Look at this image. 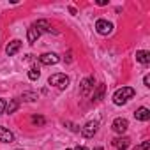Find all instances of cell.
<instances>
[{
    "instance_id": "cell-7",
    "label": "cell",
    "mask_w": 150,
    "mask_h": 150,
    "mask_svg": "<svg viewBox=\"0 0 150 150\" xmlns=\"http://www.w3.org/2000/svg\"><path fill=\"white\" fill-rule=\"evenodd\" d=\"M39 60H41V64H44V65H55V64L58 62V55H55V53H42V55L39 57Z\"/></svg>"
},
{
    "instance_id": "cell-8",
    "label": "cell",
    "mask_w": 150,
    "mask_h": 150,
    "mask_svg": "<svg viewBox=\"0 0 150 150\" xmlns=\"http://www.w3.org/2000/svg\"><path fill=\"white\" fill-rule=\"evenodd\" d=\"M0 141H2V143H13L14 141V134L9 129L0 125Z\"/></svg>"
},
{
    "instance_id": "cell-14",
    "label": "cell",
    "mask_w": 150,
    "mask_h": 150,
    "mask_svg": "<svg viewBox=\"0 0 150 150\" xmlns=\"http://www.w3.org/2000/svg\"><path fill=\"white\" fill-rule=\"evenodd\" d=\"M136 60H138L139 64L146 65V64H150V53L145 51V50H139V51H136Z\"/></svg>"
},
{
    "instance_id": "cell-10",
    "label": "cell",
    "mask_w": 150,
    "mask_h": 150,
    "mask_svg": "<svg viewBox=\"0 0 150 150\" xmlns=\"http://www.w3.org/2000/svg\"><path fill=\"white\" fill-rule=\"evenodd\" d=\"M34 27H35L39 32H41V30H44V32H50V34H57V30H55V28H53V27H51L46 20H39Z\"/></svg>"
},
{
    "instance_id": "cell-22",
    "label": "cell",
    "mask_w": 150,
    "mask_h": 150,
    "mask_svg": "<svg viewBox=\"0 0 150 150\" xmlns=\"http://www.w3.org/2000/svg\"><path fill=\"white\" fill-rule=\"evenodd\" d=\"M143 83H145V87H150V76H148V74L143 78Z\"/></svg>"
},
{
    "instance_id": "cell-16",
    "label": "cell",
    "mask_w": 150,
    "mask_h": 150,
    "mask_svg": "<svg viewBox=\"0 0 150 150\" xmlns=\"http://www.w3.org/2000/svg\"><path fill=\"white\" fill-rule=\"evenodd\" d=\"M18 106H20V103H18V99H13L7 106H6V113H14L16 110H18Z\"/></svg>"
},
{
    "instance_id": "cell-11",
    "label": "cell",
    "mask_w": 150,
    "mask_h": 150,
    "mask_svg": "<svg viewBox=\"0 0 150 150\" xmlns=\"http://www.w3.org/2000/svg\"><path fill=\"white\" fill-rule=\"evenodd\" d=\"M129 145H131V139L125 138V136H124V138H115V139H113V146L118 148V150H125Z\"/></svg>"
},
{
    "instance_id": "cell-3",
    "label": "cell",
    "mask_w": 150,
    "mask_h": 150,
    "mask_svg": "<svg viewBox=\"0 0 150 150\" xmlns=\"http://www.w3.org/2000/svg\"><path fill=\"white\" fill-rule=\"evenodd\" d=\"M99 129V120H90L85 124V127H81V136L83 138H92Z\"/></svg>"
},
{
    "instance_id": "cell-15",
    "label": "cell",
    "mask_w": 150,
    "mask_h": 150,
    "mask_svg": "<svg viewBox=\"0 0 150 150\" xmlns=\"http://www.w3.org/2000/svg\"><path fill=\"white\" fill-rule=\"evenodd\" d=\"M134 117H136V120L146 122V120L150 118V111H148V108H138L136 113H134Z\"/></svg>"
},
{
    "instance_id": "cell-26",
    "label": "cell",
    "mask_w": 150,
    "mask_h": 150,
    "mask_svg": "<svg viewBox=\"0 0 150 150\" xmlns=\"http://www.w3.org/2000/svg\"><path fill=\"white\" fill-rule=\"evenodd\" d=\"M65 150H71V148H65Z\"/></svg>"
},
{
    "instance_id": "cell-25",
    "label": "cell",
    "mask_w": 150,
    "mask_h": 150,
    "mask_svg": "<svg viewBox=\"0 0 150 150\" xmlns=\"http://www.w3.org/2000/svg\"><path fill=\"white\" fill-rule=\"evenodd\" d=\"M94 150H103V148H101V146H97V148H94Z\"/></svg>"
},
{
    "instance_id": "cell-9",
    "label": "cell",
    "mask_w": 150,
    "mask_h": 150,
    "mask_svg": "<svg viewBox=\"0 0 150 150\" xmlns=\"http://www.w3.org/2000/svg\"><path fill=\"white\" fill-rule=\"evenodd\" d=\"M20 48H21V41L14 39V41H11V42L7 44V48H6V53H7L9 57H13V55H16V53L20 51Z\"/></svg>"
},
{
    "instance_id": "cell-20",
    "label": "cell",
    "mask_w": 150,
    "mask_h": 150,
    "mask_svg": "<svg viewBox=\"0 0 150 150\" xmlns=\"http://www.w3.org/2000/svg\"><path fill=\"white\" fill-rule=\"evenodd\" d=\"M23 99L25 101H34V99H37V96L35 94H23Z\"/></svg>"
},
{
    "instance_id": "cell-19",
    "label": "cell",
    "mask_w": 150,
    "mask_h": 150,
    "mask_svg": "<svg viewBox=\"0 0 150 150\" xmlns=\"http://www.w3.org/2000/svg\"><path fill=\"white\" fill-rule=\"evenodd\" d=\"M148 148H150V141H143V143H141V145H138L134 150H148Z\"/></svg>"
},
{
    "instance_id": "cell-21",
    "label": "cell",
    "mask_w": 150,
    "mask_h": 150,
    "mask_svg": "<svg viewBox=\"0 0 150 150\" xmlns=\"http://www.w3.org/2000/svg\"><path fill=\"white\" fill-rule=\"evenodd\" d=\"M6 106H7V103H6L4 99H0V115L6 113Z\"/></svg>"
},
{
    "instance_id": "cell-1",
    "label": "cell",
    "mask_w": 150,
    "mask_h": 150,
    "mask_svg": "<svg viewBox=\"0 0 150 150\" xmlns=\"http://www.w3.org/2000/svg\"><path fill=\"white\" fill-rule=\"evenodd\" d=\"M134 97V88H131V87H122V88H118L115 94H113V103L117 104V106H120V104H125L129 99H132Z\"/></svg>"
},
{
    "instance_id": "cell-27",
    "label": "cell",
    "mask_w": 150,
    "mask_h": 150,
    "mask_svg": "<svg viewBox=\"0 0 150 150\" xmlns=\"http://www.w3.org/2000/svg\"><path fill=\"white\" fill-rule=\"evenodd\" d=\"M18 150H20V148H18Z\"/></svg>"
},
{
    "instance_id": "cell-5",
    "label": "cell",
    "mask_w": 150,
    "mask_h": 150,
    "mask_svg": "<svg viewBox=\"0 0 150 150\" xmlns=\"http://www.w3.org/2000/svg\"><path fill=\"white\" fill-rule=\"evenodd\" d=\"M127 127H129V122H127L125 118H115V120H113V124H111V129H113L117 134L125 132V131H127Z\"/></svg>"
},
{
    "instance_id": "cell-4",
    "label": "cell",
    "mask_w": 150,
    "mask_h": 150,
    "mask_svg": "<svg viewBox=\"0 0 150 150\" xmlns=\"http://www.w3.org/2000/svg\"><path fill=\"white\" fill-rule=\"evenodd\" d=\"M96 30H97L101 35H108V34L113 32V25H111L110 21H106V20H97V21H96Z\"/></svg>"
},
{
    "instance_id": "cell-6",
    "label": "cell",
    "mask_w": 150,
    "mask_h": 150,
    "mask_svg": "<svg viewBox=\"0 0 150 150\" xmlns=\"http://www.w3.org/2000/svg\"><path fill=\"white\" fill-rule=\"evenodd\" d=\"M96 81H94V78L92 76H88V78H85L83 81H81V87H80V94L81 96H88L90 94V90H94V85Z\"/></svg>"
},
{
    "instance_id": "cell-17",
    "label": "cell",
    "mask_w": 150,
    "mask_h": 150,
    "mask_svg": "<svg viewBox=\"0 0 150 150\" xmlns=\"http://www.w3.org/2000/svg\"><path fill=\"white\" fill-rule=\"evenodd\" d=\"M39 76H41V71H39L37 67H32V69L28 71V78H30V80H37Z\"/></svg>"
},
{
    "instance_id": "cell-2",
    "label": "cell",
    "mask_w": 150,
    "mask_h": 150,
    "mask_svg": "<svg viewBox=\"0 0 150 150\" xmlns=\"http://www.w3.org/2000/svg\"><path fill=\"white\" fill-rule=\"evenodd\" d=\"M48 83L57 87V88H60V90H64L69 85V76H67V74H62V72H57V74H51V76H50Z\"/></svg>"
},
{
    "instance_id": "cell-12",
    "label": "cell",
    "mask_w": 150,
    "mask_h": 150,
    "mask_svg": "<svg viewBox=\"0 0 150 150\" xmlns=\"http://www.w3.org/2000/svg\"><path fill=\"white\" fill-rule=\"evenodd\" d=\"M104 92H106V87L101 83V85H97V88L94 90V94H92V103H99L103 97H104Z\"/></svg>"
},
{
    "instance_id": "cell-24",
    "label": "cell",
    "mask_w": 150,
    "mask_h": 150,
    "mask_svg": "<svg viewBox=\"0 0 150 150\" xmlns=\"http://www.w3.org/2000/svg\"><path fill=\"white\" fill-rule=\"evenodd\" d=\"M76 150H88V148H87V146H78Z\"/></svg>"
},
{
    "instance_id": "cell-13",
    "label": "cell",
    "mask_w": 150,
    "mask_h": 150,
    "mask_svg": "<svg viewBox=\"0 0 150 150\" xmlns=\"http://www.w3.org/2000/svg\"><path fill=\"white\" fill-rule=\"evenodd\" d=\"M39 35H41V32L32 25L30 28H28V32H27V39H28V42L30 44H34V42H37V39H39Z\"/></svg>"
},
{
    "instance_id": "cell-18",
    "label": "cell",
    "mask_w": 150,
    "mask_h": 150,
    "mask_svg": "<svg viewBox=\"0 0 150 150\" xmlns=\"http://www.w3.org/2000/svg\"><path fill=\"white\" fill-rule=\"evenodd\" d=\"M32 122L37 124V125H44L46 120H44V117H37V115H34V117H32Z\"/></svg>"
},
{
    "instance_id": "cell-23",
    "label": "cell",
    "mask_w": 150,
    "mask_h": 150,
    "mask_svg": "<svg viewBox=\"0 0 150 150\" xmlns=\"http://www.w3.org/2000/svg\"><path fill=\"white\" fill-rule=\"evenodd\" d=\"M108 4V0H99V2H97V6H106Z\"/></svg>"
}]
</instances>
